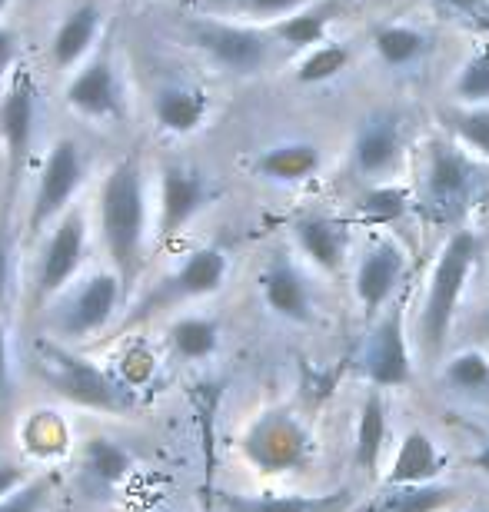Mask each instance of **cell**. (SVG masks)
Segmentation results:
<instances>
[{
    "mask_svg": "<svg viewBox=\"0 0 489 512\" xmlns=\"http://www.w3.org/2000/svg\"><path fill=\"white\" fill-rule=\"evenodd\" d=\"M147 183L137 157L117 160L107 170L100 187V233H104L107 253L114 260V273L130 283L140 273L147 247Z\"/></svg>",
    "mask_w": 489,
    "mask_h": 512,
    "instance_id": "obj_1",
    "label": "cell"
},
{
    "mask_svg": "<svg viewBox=\"0 0 489 512\" xmlns=\"http://www.w3.org/2000/svg\"><path fill=\"white\" fill-rule=\"evenodd\" d=\"M480 256V237L473 230H453L443 243L436 266L426 280V293L420 303V320H416V340L426 360H440L446 343H450L456 310H460L463 290L470 283V273Z\"/></svg>",
    "mask_w": 489,
    "mask_h": 512,
    "instance_id": "obj_2",
    "label": "cell"
},
{
    "mask_svg": "<svg viewBox=\"0 0 489 512\" xmlns=\"http://www.w3.org/2000/svg\"><path fill=\"white\" fill-rule=\"evenodd\" d=\"M486 190L483 167L456 140H430L420 167L416 207L436 227H460Z\"/></svg>",
    "mask_w": 489,
    "mask_h": 512,
    "instance_id": "obj_3",
    "label": "cell"
},
{
    "mask_svg": "<svg viewBox=\"0 0 489 512\" xmlns=\"http://www.w3.org/2000/svg\"><path fill=\"white\" fill-rule=\"evenodd\" d=\"M37 363L44 370V380L67 403L97 409V413H127L134 406V389L110 380L100 366L84 360V356H74L64 346H44Z\"/></svg>",
    "mask_w": 489,
    "mask_h": 512,
    "instance_id": "obj_4",
    "label": "cell"
},
{
    "mask_svg": "<svg viewBox=\"0 0 489 512\" xmlns=\"http://www.w3.org/2000/svg\"><path fill=\"white\" fill-rule=\"evenodd\" d=\"M227 273H230V256L220 247L190 250L187 260H183L173 273L163 276L154 290L134 306V313L127 316L124 326H137V323L150 320L154 313L177 310V306L200 300V296H213L223 283H227Z\"/></svg>",
    "mask_w": 489,
    "mask_h": 512,
    "instance_id": "obj_5",
    "label": "cell"
},
{
    "mask_svg": "<svg viewBox=\"0 0 489 512\" xmlns=\"http://www.w3.org/2000/svg\"><path fill=\"white\" fill-rule=\"evenodd\" d=\"M313 439L287 409H267L243 433V456L260 473H297L310 463Z\"/></svg>",
    "mask_w": 489,
    "mask_h": 512,
    "instance_id": "obj_6",
    "label": "cell"
},
{
    "mask_svg": "<svg viewBox=\"0 0 489 512\" xmlns=\"http://www.w3.org/2000/svg\"><path fill=\"white\" fill-rule=\"evenodd\" d=\"M84 177H87V160H84L80 143L70 137L54 140V147L47 150L44 167H40L34 200H30V213H27L30 237H37L40 230H47L50 223H57L64 217L70 200L84 187Z\"/></svg>",
    "mask_w": 489,
    "mask_h": 512,
    "instance_id": "obj_7",
    "label": "cell"
},
{
    "mask_svg": "<svg viewBox=\"0 0 489 512\" xmlns=\"http://www.w3.org/2000/svg\"><path fill=\"white\" fill-rule=\"evenodd\" d=\"M124 280L120 273H90L77 290L64 293V300L54 310V333L67 343H80L107 330L117 316Z\"/></svg>",
    "mask_w": 489,
    "mask_h": 512,
    "instance_id": "obj_8",
    "label": "cell"
},
{
    "mask_svg": "<svg viewBox=\"0 0 489 512\" xmlns=\"http://www.w3.org/2000/svg\"><path fill=\"white\" fill-rule=\"evenodd\" d=\"M193 44L207 54L213 64L230 74L250 77L260 74L273 57V34L253 24H230V20H200L193 24Z\"/></svg>",
    "mask_w": 489,
    "mask_h": 512,
    "instance_id": "obj_9",
    "label": "cell"
},
{
    "mask_svg": "<svg viewBox=\"0 0 489 512\" xmlns=\"http://www.w3.org/2000/svg\"><path fill=\"white\" fill-rule=\"evenodd\" d=\"M360 370L376 389H396V386L410 383L413 360H410V343H406L400 300H393L373 320L370 333H366V340H363V350H360Z\"/></svg>",
    "mask_w": 489,
    "mask_h": 512,
    "instance_id": "obj_10",
    "label": "cell"
},
{
    "mask_svg": "<svg viewBox=\"0 0 489 512\" xmlns=\"http://www.w3.org/2000/svg\"><path fill=\"white\" fill-rule=\"evenodd\" d=\"M87 253V217L84 210H67L54 223V233L40 250L37 270H34V303L44 306L50 296L64 293L67 283L74 280L80 263Z\"/></svg>",
    "mask_w": 489,
    "mask_h": 512,
    "instance_id": "obj_11",
    "label": "cell"
},
{
    "mask_svg": "<svg viewBox=\"0 0 489 512\" xmlns=\"http://www.w3.org/2000/svg\"><path fill=\"white\" fill-rule=\"evenodd\" d=\"M217 190L197 167L187 163H167L160 170L157 193V233L160 240H173L177 233L210 207Z\"/></svg>",
    "mask_w": 489,
    "mask_h": 512,
    "instance_id": "obj_12",
    "label": "cell"
},
{
    "mask_svg": "<svg viewBox=\"0 0 489 512\" xmlns=\"http://www.w3.org/2000/svg\"><path fill=\"white\" fill-rule=\"evenodd\" d=\"M34 124H37V90L27 70H20L10 80L4 100H0V143H4L10 193L17 190V180L24 173L30 143H34Z\"/></svg>",
    "mask_w": 489,
    "mask_h": 512,
    "instance_id": "obj_13",
    "label": "cell"
},
{
    "mask_svg": "<svg viewBox=\"0 0 489 512\" xmlns=\"http://www.w3.org/2000/svg\"><path fill=\"white\" fill-rule=\"evenodd\" d=\"M403 273H406V250L393 237H380L360 256L353 273V293L370 320H376L393 303V293L400 290Z\"/></svg>",
    "mask_w": 489,
    "mask_h": 512,
    "instance_id": "obj_14",
    "label": "cell"
},
{
    "mask_svg": "<svg viewBox=\"0 0 489 512\" xmlns=\"http://www.w3.org/2000/svg\"><path fill=\"white\" fill-rule=\"evenodd\" d=\"M64 100L74 114L87 120H117L124 114V97H120L117 70L107 57H94L87 67H80L74 80L64 87Z\"/></svg>",
    "mask_w": 489,
    "mask_h": 512,
    "instance_id": "obj_15",
    "label": "cell"
},
{
    "mask_svg": "<svg viewBox=\"0 0 489 512\" xmlns=\"http://www.w3.org/2000/svg\"><path fill=\"white\" fill-rule=\"evenodd\" d=\"M260 296L273 316L287 323H310L313 320V290L307 276L290 256H277L263 266L260 273Z\"/></svg>",
    "mask_w": 489,
    "mask_h": 512,
    "instance_id": "obj_16",
    "label": "cell"
},
{
    "mask_svg": "<svg viewBox=\"0 0 489 512\" xmlns=\"http://www.w3.org/2000/svg\"><path fill=\"white\" fill-rule=\"evenodd\" d=\"M293 240L297 250L323 273H340L350 260L353 230L340 217H326V213H310L293 223Z\"/></svg>",
    "mask_w": 489,
    "mask_h": 512,
    "instance_id": "obj_17",
    "label": "cell"
},
{
    "mask_svg": "<svg viewBox=\"0 0 489 512\" xmlns=\"http://www.w3.org/2000/svg\"><path fill=\"white\" fill-rule=\"evenodd\" d=\"M403 153V130L396 117H370L356 133L353 167L360 177H383L396 167Z\"/></svg>",
    "mask_w": 489,
    "mask_h": 512,
    "instance_id": "obj_18",
    "label": "cell"
},
{
    "mask_svg": "<svg viewBox=\"0 0 489 512\" xmlns=\"http://www.w3.org/2000/svg\"><path fill=\"white\" fill-rule=\"evenodd\" d=\"M446 469V453L436 439L426 433V429H410L400 446L393 453L390 473H386V483L390 486H403V483H440Z\"/></svg>",
    "mask_w": 489,
    "mask_h": 512,
    "instance_id": "obj_19",
    "label": "cell"
},
{
    "mask_svg": "<svg viewBox=\"0 0 489 512\" xmlns=\"http://www.w3.org/2000/svg\"><path fill=\"white\" fill-rule=\"evenodd\" d=\"M323 167V153L317 143L307 140H287L277 147H267L253 160V173L270 183H307L317 177Z\"/></svg>",
    "mask_w": 489,
    "mask_h": 512,
    "instance_id": "obj_20",
    "label": "cell"
},
{
    "mask_svg": "<svg viewBox=\"0 0 489 512\" xmlns=\"http://www.w3.org/2000/svg\"><path fill=\"white\" fill-rule=\"evenodd\" d=\"M210 114V97L207 90L193 84H167L157 90L154 97V117L167 133L187 137V133L200 130L203 120Z\"/></svg>",
    "mask_w": 489,
    "mask_h": 512,
    "instance_id": "obj_21",
    "label": "cell"
},
{
    "mask_svg": "<svg viewBox=\"0 0 489 512\" xmlns=\"http://www.w3.org/2000/svg\"><path fill=\"white\" fill-rule=\"evenodd\" d=\"M104 27V10L97 4H80L70 14L60 20L54 30V40H50V57L60 70H70L74 64L87 57V50L94 47V40Z\"/></svg>",
    "mask_w": 489,
    "mask_h": 512,
    "instance_id": "obj_22",
    "label": "cell"
},
{
    "mask_svg": "<svg viewBox=\"0 0 489 512\" xmlns=\"http://www.w3.org/2000/svg\"><path fill=\"white\" fill-rule=\"evenodd\" d=\"M456 499L453 486L443 483H403L383 486L360 512H443Z\"/></svg>",
    "mask_w": 489,
    "mask_h": 512,
    "instance_id": "obj_23",
    "label": "cell"
},
{
    "mask_svg": "<svg viewBox=\"0 0 489 512\" xmlns=\"http://www.w3.org/2000/svg\"><path fill=\"white\" fill-rule=\"evenodd\" d=\"M336 14H340V0H313L310 7L277 20V24L270 27V34L293 50H313L323 44L326 27L333 24Z\"/></svg>",
    "mask_w": 489,
    "mask_h": 512,
    "instance_id": "obj_24",
    "label": "cell"
},
{
    "mask_svg": "<svg viewBox=\"0 0 489 512\" xmlns=\"http://www.w3.org/2000/svg\"><path fill=\"white\" fill-rule=\"evenodd\" d=\"M350 503V493H323V496H237L223 493V512H340Z\"/></svg>",
    "mask_w": 489,
    "mask_h": 512,
    "instance_id": "obj_25",
    "label": "cell"
},
{
    "mask_svg": "<svg viewBox=\"0 0 489 512\" xmlns=\"http://www.w3.org/2000/svg\"><path fill=\"white\" fill-rule=\"evenodd\" d=\"M386 399H383V389H370L360 406V423H356V443H353V456H356V466L363 473H373L380 466V456L386 449Z\"/></svg>",
    "mask_w": 489,
    "mask_h": 512,
    "instance_id": "obj_26",
    "label": "cell"
},
{
    "mask_svg": "<svg viewBox=\"0 0 489 512\" xmlns=\"http://www.w3.org/2000/svg\"><path fill=\"white\" fill-rule=\"evenodd\" d=\"M220 336H223L220 323L213 320V316L190 313V316H180V320L170 323L167 343H170L173 356H180V360L203 363L220 350Z\"/></svg>",
    "mask_w": 489,
    "mask_h": 512,
    "instance_id": "obj_27",
    "label": "cell"
},
{
    "mask_svg": "<svg viewBox=\"0 0 489 512\" xmlns=\"http://www.w3.org/2000/svg\"><path fill=\"white\" fill-rule=\"evenodd\" d=\"M134 456L107 436H90L84 443V473L97 489H114L130 476Z\"/></svg>",
    "mask_w": 489,
    "mask_h": 512,
    "instance_id": "obj_28",
    "label": "cell"
},
{
    "mask_svg": "<svg viewBox=\"0 0 489 512\" xmlns=\"http://www.w3.org/2000/svg\"><path fill=\"white\" fill-rule=\"evenodd\" d=\"M373 47L386 67H410L426 54L430 37L410 24H383L373 30Z\"/></svg>",
    "mask_w": 489,
    "mask_h": 512,
    "instance_id": "obj_29",
    "label": "cell"
},
{
    "mask_svg": "<svg viewBox=\"0 0 489 512\" xmlns=\"http://www.w3.org/2000/svg\"><path fill=\"white\" fill-rule=\"evenodd\" d=\"M443 383L460 396L486 399L489 396V353L460 350L443 363Z\"/></svg>",
    "mask_w": 489,
    "mask_h": 512,
    "instance_id": "obj_30",
    "label": "cell"
},
{
    "mask_svg": "<svg viewBox=\"0 0 489 512\" xmlns=\"http://www.w3.org/2000/svg\"><path fill=\"white\" fill-rule=\"evenodd\" d=\"M443 127L450 130V137L466 147L476 157L489 160V104L480 107H453L443 110Z\"/></svg>",
    "mask_w": 489,
    "mask_h": 512,
    "instance_id": "obj_31",
    "label": "cell"
},
{
    "mask_svg": "<svg viewBox=\"0 0 489 512\" xmlns=\"http://www.w3.org/2000/svg\"><path fill=\"white\" fill-rule=\"evenodd\" d=\"M350 47H343V44H336V40H323L320 47H313L307 50V57L297 64V84L303 87H317V84H326V80H333V77H340L346 67H350Z\"/></svg>",
    "mask_w": 489,
    "mask_h": 512,
    "instance_id": "obj_32",
    "label": "cell"
},
{
    "mask_svg": "<svg viewBox=\"0 0 489 512\" xmlns=\"http://www.w3.org/2000/svg\"><path fill=\"white\" fill-rule=\"evenodd\" d=\"M406 210H410V197H406L403 187H390V183H380V187H370L360 197V217L373 227H390V223L403 220Z\"/></svg>",
    "mask_w": 489,
    "mask_h": 512,
    "instance_id": "obj_33",
    "label": "cell"
},
{
    "mask_svg": "<svg viewBox=\"0 0 489 512\" xmlns=\"http://www.w3.org/2000/svg\"><path fill=\"white\" fill-rule=\"evenodd\" d=\"M24 446L30 449L34 456H57L67 449V426L64 419L57 413H47V409H40L24 423Z\"/></svg>",
    "mask_w": 489,
    "mask_h": 512,
    "instance_id": "obj_34",
    "label": "cell"
},
{
    "mask_svg": "<svg viewBox=\"0 0 489 512\" xmlns=\"http://www.w3.org/2000/svg\"><path fill=\"white\" fill-rule=\"evenodd\" d=\"M453 94L463 107L489 104V47L470 54V60L463 64L460 77L453 84Z\"/></svg>",
    "mask_w": 489,
    "mask_h": 512,
    "instance_id": "obj_35",
    "label": "cell"
},
{
    "mask_svg": "<svg viewBox=\"0 0 489 512\" xmlns=\"http://www.w3.org/2000/svg\"><path fill=\"white\" fill-rule=\"evenodd\" d=\"M50 493H54V473L34 476L0 503V512H44Z\"/></svg>",
    "mask_w": 489,
    "mask_h": 512,
    "instance_id": "obj_36",
    "label": "cell"
},
{
    "mask_svg": "<svg viewBox=\"0 0 489 512\" xmlns=\"http://www.w3.org/2000/svg\"><path fill=\"white\" fill-rule=\"evenodd\" d=\"M313 0H237V7H233V17H243L250 20V24H260V20H283L290 14H297V10L310 7Z\"/></svg>",
    "mask_w": 489,
    "mask_h": 512,
    "instance_id": "obj_37",
    "label": "cell"
},
{
    "mask_svg": "<svg viewBox=\"0 0 489 512\" xmlns=\"http://www.w3.org/2000/svg\"><path fill=\"white\" fill-rule=\"evenodd\" d=\"M120 363H124L120 370H124V386L127 389L144 386L150 376H154V370H157V360H154V353H150L147 346H130Z\"/></svg>",
    "mask_w": 489,
    "mask_h": 512,
    "instance_id": "obj_38",
    "label": "cell"
},
{
    "mask_svg": "<svg viewBox=\"0 0 489 512\" xmlns=\"http://www.w3.org/2000/svg\"><path fill=\"white\" fill-rule=\"evenodd\" d=\"M14 370H10V333H7V323H4V313H0V409L10 403L14 396Z\"/></svg>",
    "mask_w": 489,
    "mask_h": 512,
    "instance_id": "obj_39",
    "label": "cell"
},
{
    "mask_svg": "<svg viewBox=\"0 0 489 512\" xmlns=\"http://www.w3.org/2000/svg\"><path fill=\"white\" fill-rule=\"evenodd\" d=\"M24 483H27L24 466H20V463H0V503H4L10 493H17Z\"/></svg>",
    "mask_w": 489,
    "mask_h": 512,
    "instance_id": "obj_40",
    "label": "cell"
},
{
    "mask_svg": "<svg viewBox=\"0 0 489 512\" xmlns=\"http://www.w3.org/2000/svg\"><path fill=\"white\" fill-rule=\"evenodd\" d=\"M17 60V34L10 27H0V77L14 67Z\"/></svg>",
    "mask_w": 489,
    "mask_h": 512,
    "instance_id": "obj_41",
    "label": "cell"
},
{
    "mask_svg": "<svg viewBox=\"0 0 489 512\" xmlns=\"http://www.w3.org/2000/svg\"><path fill=\"white\" fill-rule=\"evenodd\" d=\"M7 290H10V237L4 223H0V300L7 296Z\"/></svg>",
    "mask_w": 489,
    "mask_h": 512,
    "instance_id": "obj_42",
    "label": "cell"
},
{
    "mask_svg": "<svg viewBox=\"0 0 489 512\" xmlns=\"http://www.w3.org/2000/svg\"><path fill=\"white\" fill-rule=\"evenodd\" d=\"M190 4L207 17H230L233 7H237V0H190Z\"/></svg>",
    "mask_w": 489,
    "mask_h": 512,
    "instance_id": "obj_43",
    "label": "cell"
},
{
    "mask_svg": "<svg viewBox=\"0 0 489 512\" xmlns=\"http://www.w3.org/2000/svg\"><path fill=\"white\" fill-rule=\"evenodd\" d=\"M440 4L456 10V14H483L489 0H440Z\"/></svg>",
    "mask_w": 489,
    "mask_h": 512,
    "instance_id": "obj_44",
    "label": "cell"
},
{
    "mask_svg": "<svg viewBox=\"0 0 489 512\" xmlns=\"http://www.w3.org/2000/svg\"><path fill=\"white\" fill-rule=\"evenodd\" d=\"M470 463H473V469H480V473L489 476V446H483L480 453H476V456L470 459Z\"/></svg>",
    "mask_w": 489,
    "mask_h": 512,
    "instance_id": "obj_45",
    "label": "cell"
},
{
    "mask_svg": "<svg viewBox=\"0 0 489 512\" xmlns=\"http://www.w3.org/2000/svg\"><path fill=\"white\" fill-rule=\"evenodd\" d=\"M7 4H10V0H0V14H4V10H7Z\"/></svg>",
    "mask_w": 489,
    "mask_h": 512,
    "instance_id": "obj_46",
    "label": "cell"
},
{
    "mask_svg": "<svg viewBox=\"0 0 489 512\" xmlns=\"http://www.w3.org/2000/svg\"><path fill=\"white\" fill-rule=\"evenodd\" d=\"M466 512H489V509H466Z\"/></svg>",
    "mask_w": 489,
    "mask_h": 512,
    "instance_id": "obj_47",
    "label": "cell"
},
{
    "mask_svg": "<svg viewBox=\"0 0 489 512\" xmlns=\"http://www.w3.org/2000/svg\"><path fill=\"white\" fill-rule=\"evenodd\" d=\"M483 17H489V4H486V10H483Z\"/></svg>",
    "mask_w": 489,
    "mask_h": 512,
    "instance_id": "obj_48",
    "label": "cell"
},
{
    "mask_svg": "<svg viewBox=\"0 0 489 512\" xmlns=\"http://www.w3.org/2000/svg\"><path fill=\"white\" fill-rule=\"evenodd\" d=\"M486 330H489V313H486Z\"/></svg>",
    "mask_w": 489,
    "mask_h": 512,
    "instance_id": "obj_49",
    "label": "cell"
},
{
    "mask_svg": "<svg viewBox=\"0 0 489 512\" xmlns=\"http://www.w3.org/2000/svg\"><path fill=\"white\" fill-rule=\"evenodd\" d=\"M144 512H157V509H144Z\"/></svg>",
    "mask_w": 489,
    "mask_h": 512,
    "instance_id": "obj_50",
    "label": "cell"
}]
</instances>
